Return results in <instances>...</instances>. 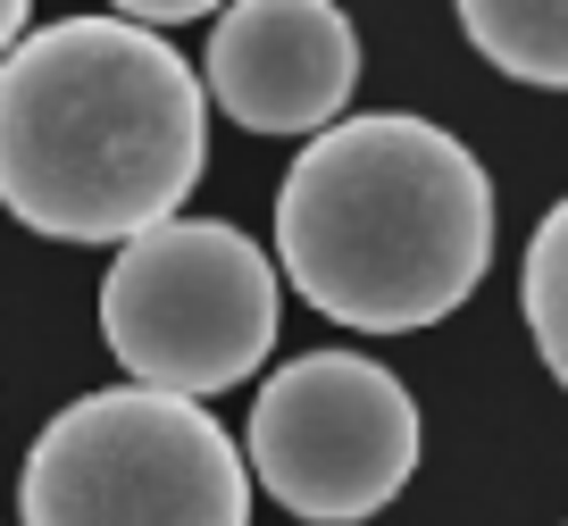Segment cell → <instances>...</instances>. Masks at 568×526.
Wrapping results in <instances>:
<instances>
[{
  "instance_id": "cell-4",
  "label": "cell",
  "mask_w": 568,
  "mask_h": 526,
  "mask_svg": "<svg viewBox=\"0 0 568 526\" xmlns=\"http://www.w3.org/2000/svg\"><path fill=\"white\" fill-rule=\"evenodd\" d=\"M276 267L226 218H168L118 243V267L101 284V334L118 368L142 393L210 402V393L260 376L276 351Z\"/></svg>"
},
{
  "instance_id": "cell-1",
  "label": "cell",
  "mask_w": 568,
  "mask_h": 526,
  "mask_svg": "<svg viewBox=\"0 0 568 526\" xmlns=\"http://www.w3.org/2000/svg\"><path fill=\"white\" fill-rule=\"evenodd\" d=\"M210 101L168 34L26 26L0 59V201L51 243H134L201 184Z\"/></svg>"
},
{
  "instance_id": "cell-9",
  "label": "cell",
  "mask_w": 568,
  "mask_h": 526,
  "mask_svg": "<svg viewBox=\"0 0 568 526\" xmlns=\"http://www.w3.org/2000/svg\"><path fill=\"white\" fill-rule=\"evenodd\" d=\"M118 26H142V34H160V26H201L210 9L201 0H125V9H109Z\"/></svg>"
},
{
  "instance_id": "cell-2",
  "label": "cell",
  "mask_w": 568,
  "mask_h": 526,
  "mask_svg": "<svg viewBox=\"0 0 568 526\" xmlns=\"http://www.w3.org/2000/svg\"><path fill=\"white\" fill-rule=\"evenodd\" d=\"M494 260V175L452 125L368 109L302 142L276 184V260L318 317L418 334L452 317Z\"/></svg>"
},
{
  "instance_id": "cell-3",
  "label": "cell",
  "mask_w": 568,
  "mask_h": 526,
  "mask_svg": "<svg viewBox=\"0 0 568 526\" xmlns=\"http://www.w3.org/2000/svg\"><path fill=\"white\" fill-rule=\"evenodd\" d=\"M26 526H251V476L201 402L109 385L68 402L18 468Z\"/></svg>"
},
{
  "instance_id": "cell-8",
  "label": "cell",
  "mask_w": 568,
  "mask_h": 526,
  "mask_svg": "<svg viewBox=\"0 0 568 526\" xmlns=\"http://www.w3.org/2000/svg\"><path fill=\"white\" fill-rule=\"evenodd\" d=\"M560 243H568V201H551L535 218V243H527V326L544 368L568 385V317H560Z\"/></svg>"
},
{
  "instance_id": "cell-5",
  "label": "cell",
  "mask_w": 568,
  "mask_h": 526,
  "mask_svg": "<svg viewBox=\"0 0 568 526\" xmlns=\"http://www.w3.org/2000/svg\"><path fill=\"white\" fill-rule=\"evenodd\" d=\"M243 476H260L293 518H376L418 476V402L368 351H302L251 402Z\"/></svg>"
},
{
  "instance_id": "cell-10",
  "label": "cell",
  "mask_w": 568,
  "mask_h": 526,
  "mask_svg": "<svg viewBox=\"0 0 568 526\" xmlns=\"http://www.w3.org/2000/svg\"><path fill=\"white\" fill-rule=\"evenodd\" d=\"M26 34V9H18V0H0V59H9V42H18Z\"/></svg>"
},
{
  "instance_id": "cell-7",
  "label": "cell",
  "mask_w": 568,
  "mask_h": 526,
  "mask_svg": "<svg viewBox=\"0 0 568 526\" xmlns=\"http://www.w3.org/2000/svg\"><path fill=\"white\" fill-rule=\"evenodd\" d=\"M460 26L501 75H518L535 92L568 84V9L560 0H468Z\"/></svg>"
},
{
  "instance_id": "cell-6",
  "label": "cell",
  "mask_w": 568,
  "mask_h": 526,
  "mask_svg": "<svg viewBox=\"0 0 568 526\" xmlns=\"http://www.w3.org/2000/svg\"><path fill=\"white\" fill-rule=\"evenodd\" d=\"M359 84V26L335 0H243L210 26V84L243 134H326Z\"/></svg>"
}]
</instances>
